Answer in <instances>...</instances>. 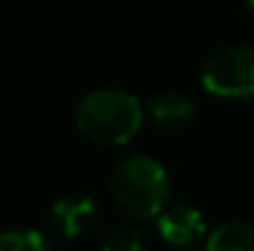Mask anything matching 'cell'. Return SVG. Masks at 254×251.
I'll list each match as a JSON object with an SVG mask.
<instances>
[{
    "label": "cell",
    "mask_w": 254,
    "mask_h": 251,
    "mask_svg": "<svg viewBox=\"0 0 254 251\" xmlns=\"http://www.w3.org/2000/svg\"><path fill=\"white\" fill-rule=\"evenodd\" d=\"M141 101L124 89H96L77 106V126L89 141L99 146L128 143L143 123Z\"/></svg>",
    "instance_id": "cell-1"
},
{
    "label": "cell",
    "mask_w": 254,
    "mask_h": 251,
    "mask_svg": "<svg viewBox=\"0 0 254 251\" xmlns=\"http://www.w3.org/2000/svg\"><path fill=\"white\" fill-rule=\"evenodd\" d=\"M111 197L131 219H151L168 202V175L163 165L148 155L121 160L111 175Z\"/></svg>",
    "instance_id": "cell-2"
},
{
    "label": "cell",
    "mask_w": 254,
    "mask_h": 251,
    "mask_svg": "<svg viewBox=\"0 0 254 251\" xmlns=\"http://www.w3.org/2000/svg\"><path fill=\"white\" fill-rule=\"evenodd\" d=\"M200 79L210 94L222 99L254 96V45L232 42L212 50Z\"/></svg>",
    "instance_id": "cell-3"
},
{
    "label": "cell",
    "mask_w": 254,
    "mask_h": 251,
    "mask_svg": "<svg viewBox=\"0 0 254 251\" xmlns=\"http://www.w3.org/2000/svg\"><path fill=\"white\" fill-rule=\"evenodd\" d=\"M158 232L168 244L185 247L205 234V217L197 207L178 202V204L163 207L158 212Z\"/></svg>",
    "instance_id": "cell-4"
},
{
    "label": "cell",
    "mask_w": 254,
    "mask_h": 251,
    "mask_svg": "<svg viewBox=\"0 0 254 251\" xmlns=\"http://www.w3.org/2000/svg\"><path fill=\"white\" fill-rule=\"evenodd\" d=\"M96 222V200L89 195H67L52 202L50 207V224L67 239L84 234Z\"/></svg>",
    "instance_id": "cell-5"
},
{
    "label": "cell",
    "mask_w": 254,
    "mask_h": 251,
    "mask_svg": "<svg viewBox=\"0 0 254 251\" xmlns=\"http://www.w3.org/2000/svg\"><path fill=\"white\" fill-rule=\"evenodd\" d=\"M146 113L168 133L185 131L195 118V103L180 91H158L146 101Z\"/></svg>",
    "instance_id": "cell-6"
},
{
    "label": "cell",
    "mask_w": 254,
    "mask_h": 251,
    "mask_svg": "<svg viewBox=\"0 0 254 251\" xmlns=\"http://www.w3.org/2000/svg\"><path fill=\"white\" fill-rule=\"evenodd\" d=\"M207 251H254V224L245 219H227L207 237Z\"/></svg>",
    "instance_id": "cell-7"
},
{
    "label": "cell",
    "mask_w": 254,
    "mask_h": 251,
    "mask_svg": "<svg viewBox=\"0 0 254 251\" xmlns=\"http://www.w3.org/2000/svg\"><path fill=\"white\" fill-rule=\"evenodd\" d=\"M0 251H52V247L35 229H10L0 234Z\"/></svg>",
    "instance_id": "cell-8"
},
{
    "label": "cell",
    "mask_w": 254,
    "mask_h": 251,
    "mask_svg": "<svg viewBox=\"0 0 254 251\" xmlns=\"http://www.w3.org/2000/svg\"><path fill=\"white\" fill-rule=\"evenodd\" d=\"M99 251H143V234L136 227H119L111 229Z\"/></svg>",
    "instance_id": "cell-9"
},
{
    "label": "cell",
    "mask_w": 254,
    "mask_h": 251,
    "mask_svg": "<svg viewBox=\"0 0 254 251\" xmlns=\"http://www.w3.org/2000/svg\"><path fill=\"white\" fill-rule=\"evenodd\" d=\"M247 2H250V5H252V7H254V0H247Z\"/></svg>",
    "instance_id": "cell-10"
}]
</instances>
